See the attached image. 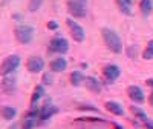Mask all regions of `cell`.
Returning a JSON list of instances; mask_svg holds the SVG:
<instances>
[{
  "mask_svg": "<svg viewBox=\"0 0 153 129\" xmlns=\"http://www.w3.org/2000/svg\"><path fill=\"white\" fill-rule=\"evenodd\" d=\"M101 35H103L104 45L107 46V49H110L113 54H120L123 51V40L121 37L110 28H103L101 29Z\"/></svg>",
  "mask_w": 153,
  "mask_h": 129,
  "instance_id": "obj_1",
  "label": "cell"
},
{
  "mask_svg": "<svg viewBox=\"0 0 153 129\" xmlns=\"http://www.w3.org/2000/svg\"><path fill=\"white\" fill-rule=\"evenodd\" d=\"M66 23H68V26H69V29H71V35H72V38H74L75 42L81 43L84 38H86V31H84V28L81 26L80 23H76L74 19H68Z\"/></svg>",
  "mask_w": 153,
  "mask_h": 129,
  "instance_id": "obj_6",
  "label": "cell"
},
{
  "mask_svg": "<svg viewBox=\"0 0 153 129\" xmlns=\"http://www.w3.org/2000/svg\"><path fill=\"white\" fill-rule=\"evenodd\" d=\"M130 111H132V114L135 115V118H138L139 122H143V123H146L147 120H150L149 117H147V114L143 111V109H139L138 106H130Z\"/></svg>",
  "mask_w": 153,
  "mask_h": 129,
  "instance_id": "obj_19",
  "label": "cell"
},
{
  "mask_svg": "<svg viewBox=\"0 0 153 129\" xmlns=\"http://www.w3.org/2000/svg\"><path fill=\"white\" fill-rule=\"evenodd\" d=\"M57 112H58V108H57V106L46 103V105H45V106H42V109H40V120H42V122H45V120L51 118L52 115H55Z\"/></svg>",
  "mask_w": 153,
  "mask_h": 129,
  "instance_id": "obj_11",
  "label": "cell"
},
{
  "mask_svg": "<svg viewBox=\"0 0 153 129\" xmlns=\"http://www.w3.org/2000/svg\"><path fill=\"white\" fill-rule=\"evenodd\" d=\"M69 80H71V85L72 86H80L84 83V75L80 72V71H74L69 77Z\"/></svg>",
  "mask_w": 153,
  "mask_h": 129,
  "instance_id": "obj_18",
  "label": "cell"
},
{
  "mask_svg": "<svg viewBox=\"0 0 153 129\" xmlns=\"http://www.w3.org/2000/svg\"><path fill=\"white\" fill-rule=\"evenodd\" d=\"M9 129H25V128H23V124H22V122H20V123H14Z\"/></svg>",
  "mask_w": 153,
  "mask_h": 129,
  "instance_id": "obj_27",
  "label": "cell"
},
{
  "mask_svg": "<svg viewBox=\"0 0 153 129\" xmlns=\"http://www.w3.org/2000/svg\"><path fill=\"white\" fill-rule=\"evenodd\" d=\"M146 83H147V86H150V88L153 89V79H147V80H146Z\"/></svg>",
  "mask_w": 153,
  "mask_h": 129,
  "instance_id": "obj_30",
  "label": "cell"
},
{
  "mask_svg": "<svg viewBox=\"0 0 153 129\" xmlns=\"http://www.w3.org/2000/svg\"><path fill=\"white\" fill-rule=\"evenodd\" d=\"M34 28L29 25H19L14 29V35L17 38V42L22 45H29L34 38Z\"/></svg>",
  "mask_w": 153,
  "mask_h": 129,
  "instance_id": "obj_2",
  "label": "cell"
},
{
  "mask_svg": "<svg viewBox=\"0 0 153 129\" xmlns=\"http://www.w3.org/2000/svg\"><path fill=\"white\" fill-rule=\"evenodd\" d=\"M48 28H49V29H57L58 25H57V22H49V23H48Z\"/></svg>",
  "mask_w": 153,
  "mask_h": 129,
  "instance_id": "obj_26",
  "label": "cell"
},
{
  "mask_svg": "<svg viewBox=\"0 0 153 129\" xmlns=\"http://www.w3.org/2000/svg\"><path fill=\"white\" fill-rule=\"evenodd\" d=\"M117 6H118V9L123 12L124 16H132V8H130V3H127L126 0H117Z\"/></svg>",
  "mask_w": 153,
  "mask_h": 129,
  "instance_id": "obj_20",
  "label": "cell"
},
{
  "mask_svg": "<svg viewBox=\"0 0 153 129\" xmlns=\"http://www.w3.org/2000/svg\"><path fill=\"white\" fill-rule=\"evenodd\" d=\"M72 2H76V3H83V5H86V3H87V0H72Z\"/></svg>",
  "mask_w": 153,
  "mask_h": 129,
  "instance_id": "obj_32",
  "label": "cell"
},
{
  "mask_svg": "<svg viewBox=\"0 0 153 129\" xmlns=\"http://www.w3.org/2000/svg\"><path fill=\"white\" fill-rule=\"evenodd\" d=\"M38 120H40V109H37L35 106H31V109L23 115L22 124L25 129H32L34 126H37Z\"/></svg>",
  "mask_w": 153,
  "mask_h": 129,
  "instance_id": "obj_5",
  "label": "cell"
},
{
  "mask_svg": "<svg viewBox=\"0 0 153 129\" xmlns=\"http://www.w3.org/2000/svg\"><path fill=\"white\" fill-rule=\"evenodd\" d=\"M48 51L52 54H58V56H63L69 51V42L63 37H54L52 40L49 42V46H48Z\"/></svg>",
  "mask_w": 153,
  "mask_h": 129,
  "instance_id": "obj_4",
  "label": "cell"
},
{
  "mask_svg": "<svg viewBox=\"0 0 153 129\" xmlns=\"http://www.w3.org/2000/svg\"><path fill=\"white\" fill-rule=\"evenodd\" d=\"M103 75L107 82H115L121 75V69L118 64H106L103 68Z\"/></svg>",
  "mask_w": 153,
  "mask_h": 129,
  "instance_id": "obj_9",
  "label": "cell"
},
{
  "mask_svg": "<svg viewBox=\"0 0 153 129\" xmlns=\"http://www.w3.org/2000/svg\"><path fill=\"white\" fill-rule=\"evenodd\" d=\"M45 0H29V3H28V11L29 12H35L42 8Z\"/></svg>",
  "mask_w": 153,
  "mask_h": 129,
  "instance_id": "obj_22",
  "label": "cell"
},
{
  "mask_svg": "<svg viewBox=\"0 0 153 129\" xmlns=\"http://www.w3.org/2000/svg\"><path fill=\"white\" fill-rule=\"evenodd\" d=\"M20 57L19 56H8L3 62H2V64H0V75L2 77H8V75H11L12 72H14L19 66H20Z\"/></svg>",
  "mask_w": 153,
  "mask_h": 129,
  "instance_id": "obj_3",
  "label": "cell"
},
{
  "mask_svg": "<svg viewBox=\"0 0 153 129\" xmlns=\"http://www.w3.org/2000/svg\"><path fill=\"white\" fill-rule=\"evenodd\" d=\"M126 2H127V3H132V2H133V0H126Z\"/></svg>",
  "mask_w": 153,
  "mask_h": 129,
  "instance_id": "obj_33",
  "label": "cell"
},
{
  "mask_svg": "<svg viewBox=\"0 0 153 129\" xmlns=\"http://www.w3.org/2000/svg\"><path fill=\"white\" fill-rule=\"evenodd\" d=\"M81 122H103V120H101V118H95V117H83V118H80Z\"/></svg>",
  "mask_w": 153,
  "mask_h": 129,
  "instance_id": "obj_25",
  "label": "cell"
},
{
  "mask_svg": "<svg viewBox=\"0 0 153 129\" xmlns=\"http://www.w3.org/2000/svg\"><path fill=\"white\" fill-rule=\"evenodd\" d=\"M139 11H141L143 17H149L153 11V2L152 0H141L139 2Z\"/></svg>",
  "mask_w": 153,
  "mask_h": 129,
  "instance_id": "obj_16",
  "label": "cell"
},
{
  "mask_svg": "<svg viewBox=\"0 0 153 129\" xmlns=\"http://www.w3.org/2000/svg\"><path fill=\"white\" fill-rule=\"evenodd\" d=\"M104 106H106V109H107L110 114H113V115H124V108L120 105L118 101H106Z\"/></svg>",
  "mask_w": 153,
  "mask_h": 129,
  "instance_id": "obj_14",
  "label": "cell"
},
{
  "mask_svg": "<svg viewBox=\"0 0 153 129\" xmlns=\"http://www.w3.org/2000/svg\"><path fill=\"white\" fill-rule=\"evenodd\" d=\"M68 12H69L72 17H75V19H84L87 16L86 5L72 2V0H69V2H68Z\"/></svg>",
  "mask_w": 153,
  "mask_h": 129,
  "instance_id": "obj_7",
  "label": "cell"
},
{
  "mask_svg": "<svg viewBox=\"0 0 153 129\" xmlns=\"http://www.w3.org/2000/svg\"><path fill=\"white\" fill-rule=\"evenodd\" d=\"M136 54H138L136 48H133V46H129V48H127V56H129L130 58H136Z\"/></svg>",
  "mask_w": 153,
  "mask_h": 129,
  "instance_id": "obj_24",
  "label": "cell"
},
{
  "mask_svg": "<svg viewBox=\"0 0 153 129\" xmlns=\"http://www.w3.org/2000/svg\"><path fill=\"white\" fill-rule=\"evenodd\" d=\"M127 95H129V98L133 101V103H143L146 100V95L143 92V89L136 86V85H132L127 88Z\"/></svg>",
  "mask_w": 153,
  "mask_h": 129,
  "instance_id": "obj_10",
  "label": "cell"
},
{
  "mask_svg": "<svg viewBox=\"0 0 153 129\" xmlns=\"http://www.w3.org/2000/svg\"><path fill=\"white\" fill-rule=\"evenodd\" d=\"M2 86H3V89L6 92H12L14 88H16V79H9V77H6V79L3 80V83H2Z\"/></svg>",
  "mask_w": 153,
  "mask_h": 129,
  "instance_id": "obj_21",
  "label": "cell"
},
{
  "mask_svg": "<svg viewBox=\"0 0 153 129\" xmlns=\"http://www.w3.org/2000/svg\"><path fill=\"white\" fill-rule=\"evenodd\" d=\"M26 69L31 74H38L45 69V60L38 56H32L26 60Z\"/></svg>",
  "mask_w": 153,
  "mask_h": 129,
  "instance_id": "obj_8",
  "label": "cell"
},
{
  "mask_svg": "<svg viewBox=\"0 0 153 129\" xmlns=\"http://www.w3.org/2000/svg\"><path fill=\"white\" fill-rule=\"evenodd\" d=\"M149 103H150V106H153V92L149 95Z\"/></svg>",
  "mask_w": 153,
  "mask_h": 129,
  "instance_id": "obj_31",
  "label": "cell"
},
{
  "mask_svg": "<svg viewBox=\"0 0 153 129\" xmlns=\"http://www.w3.org/2000/svg\"><path fill=\"white\" fill-rule=\"evenodd\" d=\"M43 82H45V83H48V85L51 83V75H49V74H45V77H43Z\"/></svg>",
  "mask_w": 153,
  "mask_h": 129,
  "instance_id": "obj_29",
  "label": "cell"
},
{
  "mask_svg": "<svg viewBox=\"0 0 153 129\" xmlns=\"http://www.w3.org/2000/svg\"><path fill=\"white\" fill-rule=\"evenodd\" d=\"M45 94V88L42 85H38L34 88V91H32V95H31V106H35V103L40 100Z\"/></svg>",
  "mask_w": 153,
  "mask_h": 129,
  "instance_id": "obj_17",
  "label": "cell"
},
{
  "mask_svg": "<svg viewBox=\"0 0 153 129\" xmlns=\"http://www.w3.org/2000/svg\"><path fill=\"white\" fill-rule=\"evenodd\" d=\"M143 57H144L146 60H152V58H153V40H150V42L147 43L144 52H143Z\"/></svg>",
  "mask_w": 153,
  "mask_h": 129,
  "instance_id": "obj_23",
  "label": "cell"
},
{
  "mask_svg": "<svg viewBox=\"0 0 153 129\" xmlns=\"http://www.w3.org/2000/svg\"><path fill=\"white\" fill-rule=\"evenodd\" d=\"M0 115H2V118L3 120H14L16 118V115H17V109L16 108H12V106H2L0 108Z\"/></svg>",
  "mask_w": 153,
  "mask_h": 129,
  "instance_id": "obj_15",
  "label": "cell"
},
{
  "mask_svg": "<svg viewBox=\"0 0 153 129\" xmlns=\"http://www.w3.org/2000/svg\"><path fill=\"white\" fill-rule=\"evenodd\" d=\"M84 85L91 92H100L101 91V82L97 77H84Z\"/></svg>",
  "mask_w": 153,
  "mask_h": 129,
  "instance_id": "obj_13",
  "label": "cell"
},
{
  "mask_svg": "<svg viewBox=\"0 0 153 129\" xmlns=\"http://www.w3.org/2000/svg\"><path fill=\"white\" fill-rule=\"evenodd\" d=\"M51 71L52 72H63L66 68H68V60L65 57H57L51 62Z\"/></svg>",
  "mask_w": 153,
  "mask_h": 129,
  "instance_id": "obj_12",
  "label": "cell"
},
{
  "mask_svg": "<svg viewBox=\"0 0 153 129\" xmlns=\"http://www.w3.org/2000/svg\"><path fill=\"white\" fill-rule=\"evenodd\" d=\"M144 126H146V129H153V122H152V120H147V122L144 123Z\"/></svg>",
  "mask_w": 153,
  "mask_h": 129,
  "instance_id": "obj_28",
  "label": "cell"
}]
</instances>
